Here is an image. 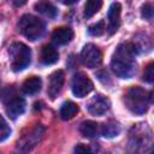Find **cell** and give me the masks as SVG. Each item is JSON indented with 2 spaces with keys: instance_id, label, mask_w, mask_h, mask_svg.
<instances>
[{
  "instance_id": "6da1fadb",
  "label": "cell",
  "mask_w": 154,
  "mask_h": 154,
  "mask_svg": "<svg viewBox=\"0 0 154 154\" xmlns=\"http://www.w3.org/2000/svg\"><path fill=\"white\" fill-rule=\"evenodd\" d=\"M137 54V49L134 42L120 43L111 60V69L119 78H130L136 71L135 55Z\"/></svg>"
},
{
  "instance_id": "7a4b0ae2",
  "label": "cell",
  "mask_w": 154,
  "mask_h": 154,
  "mask_svg": "<svg viewBox=\"0 0 154 154\" xmlns=\"http://www.w3.org/2000/svg\"><path fill=\"white\" fill-rule=\"evenodd\" d=\"M126 107L136 114H143L147 112L149 103L152 102V93H148L141 87H131L124 97Z\"/></svg>"
},
{
  "instance_id": "3957f363",
  "label": "cell",
  "mask_w": 154,
  "mask_h": 154,
  "mask_svg": "<svg viewBox=\"0 0 154 154\" xmlns=\"http://www.w3.org/2000/svg\"><path fill=\"white\" fill-rule=\"evenodd\" d=\"M8 59L13 71H22L31 61V51L23 42H14L8 48Z\"/></svg>"
},
{
  "instance_id": "277c9868",
  "label": "cell",
  "mask_w": 154,
  "mask_h": 154,
  "mask_svg": "<svg viewBox=\"0 0 154 154\" xmlns=\"http://www.w3.org/2000/svg\"><path fill=\"white\" fill-rule=\"evenodd\" d=\"M18 30L30 41H35L43 35L45 23L38 17H35L32 14H24L18 22Z\"/></svg>"
},
{
  "instance_id": "5b68a950",
  "label": "cell",
  "mask_w": 154,
  "mask_h": 154,
  "mask_svg": "<svg viewBox=\"0 0 154 154\" xmlns=\"http://www.w3.org/2000/svg\"><path fill=\"white\" fill-rule=\"evenodd\" d=\"M45 128L42 125H35L30 130H28L25 134L22 135V137L17 141L16 148L19 152L26 153L34 149L43 138L45 136Z\"/></svg>"
},
{
  "instance_id": "8992f818",
  "label": "cell",
  "mask_w": 154,
  "mask_h": 154,
  "mask_svg": "<svg viewBox=\"0 0 154 154\" xmlns=\"http://www.w3.org/2000/svg\"><path fill=\"white\" fill-rule=\"evenodd\" d=\"M135 132L130 136V146L134 147V150H140L146 146L152 147V132L147 124H142V126H134Z\"/></svg>"
},
{
  "instance_id": "52a82bcc",
  "label": "cell",
  "mask_w": 154,
  "mask_h": 154,
  "mask_svg": "<svg viewBox=\"0 0 154 154\" xmlns=\"http://www.w3.org/2000/svg\"><path fill=\"white\" fill-rule=\"evenodd\" d=\"M94 88V84L91 79L84 73V72H77L72 78L71 89L75 96L77 97H84L87 96Z\"/></svg>"
},
{
  "instance_id": "ba28073f",
  "label": "cell",
  "mask_w": 154,
  "mask_h": 154,
  "mask_svg": "<svg viewBox=\"0 0 154 154\" xmlns=\"http://www.w3.org/2000/svg\"><path fill=\"white\" fill-rule=\"evenodd\" d=\"M81 60L87 67L95 69L102 61V53L99 49V47H96L93 43H88L83 47L81 52Z\"/></svg>"
},
{
  "instance_id": "9c48e42d",
  "label": "cell",
  "mask_w": 154,
  "mask_h": 154,
  "mask_svg": "<svg viewBox=\"0 0 154 154\" xmlns=\"http://www.w3.org/2000/svg\"><path fill=\"white\" fill-rule=\"evenodd\" d=\"M109 106H111L109 100L101 94H96L87 102V109L93 116L105 114L109 109Z\"/></svg>"
},
{
  "instance_id": "30bf717a",
  "label": "cell",
  "mask_w": 154,
  "mask_h": 154,
  "mask_svg": "<svg viewBox=\"0 0 154 154\" xmlns=\"http://www.w3.org/2000/svg\"><path fill=\"white\" fill-rule=\"evenodd\" d=\"M120 13H122V5L119 2H113L111 4L107 13V31L109 35H113L117 32V30L120 26Z\"/></svg>"
},
{
  "instance_id": "8fae6325",
  "label": "cell",
  "mask_w": 154,
  "mask_h": 154,
  "mask_svg": "<svg viewBox=\"0 0 154 154\" xmlns=\"http://www.w3.org/2000/svg\"><path fill=\"white\" fill-rule=\"evenodd\" d=\"M64 79H65V75L63 70H57L53 73H51L48 79V89H47V94L51 99H55L58 96V94L63 88Z\"/></svg>"
},
{
  "instance_id": "7c38bea8",
  "label": "cell",
  "mask_w": 154,
  "mask_h": 154,
  "mask_svg": "<svg viewBox=\"0 0 154 154\" xmlns=\"http://www.w3.org/2000/svg\"><path fill=\"white\" fill-rule=\"evenodd\" d=\"M25 111V100L20 96L14 95L13 97L8 99L6 103V113L11 119H16L22 116Z\"/></svg>"
},
{
  "instance_id": "4fadbf2b",
  "label": "cell",
  "mask_w": 154,
  "mask_h": 154,
  "mask_svg": "<svg viewBox=\"0 0 154 154\" xmlns=\"http://www.w3.org/2000/svg\"><path fill=\"white\" fill-rule=\"evenodd\" d=\"M73 38V30L69 26H60L57 28L53 34H52V41L58 45V46H63L69 43L71 40Z\"/></svg>"
},
{
  "instance_id": "5bb4252c",
  "label": "cell",
  "mask_w": 154,
  "mask_h": 154,
  "mask_svg": "<svg viewBox=\"0 0 154 154\" xmlns=\"http://www.w3.org/2000/svg\"><path fill=\"white\" fill-rule=\"evenodd\" d=\"M40 60L45 65H53V64H55L59 60V53H58V51L53 46L45 45L41 48Z\"/></svg>"
},
{
  "instance_id": "9a60e30c",
  "label": "cell",
  "mask_w": 154,
  "mask_h": 154,
  "mask_svg": "<svg viewBox=\"0 0 154 154\" xmlns=\"http://www.w3.org/2000/svg\"><path fill=\"white\" fill-rule=\"evenodd\" d=\"M41 85H42L41 78L37 77V76H31V77L26 78L23 82L22 90L26 95H34V94H36V93H38L41 90Z\"/></svg>"
},
{
  "instance_id": "2e32d148",
  "label": "cell",
  "mask_w": 154,
  "mask_h": 154,
  "mask_svg": "<svg viewBox=\"0 0 154 154\" xmlns=\"http://www.w3.org/2000/svg\"><path fill=\"white\" fill-rule=\"evenodd\" d=\"M34 8L38 13H41V14L48 17V18H55L57 14H58L57 7L53 4H51L49 1H47V0H40L38 2H36L34 5Z\"/></svg>"
},
{
  "instance_id": "e0dca14e",
  "label": "cell",
  "mask_w": 154,
  "mask_h": 154,
  "mask_svg": "<svg viewBox=\"0 0 154 154\" xmlns=\"http://www.w3.org/2000/svg\"><path fill=\"white\" fill-rule=\"evenodd\" d=\"M81 134L87 138H93L100 134V124L93 120H84L79 126Z\"/></svg>"
},
{
  "instance_id": "ac0fdd59",
  "label": "cell",
  "mask_w": 154,
  "mask_h": 154,
  "mask_svg": "<svg viewBox=\"0 0 154 154\" xmlns=\"http://www.w3.org/2000/svg\"><path fill=\"white\" fill-rule=\"evenodd\" d=\"M79 108L78 106L72 102V101H66L61 105L60 107V118L63 120H69V119H72L77 113H78Z\"/></svg>"
},
{
  "instance_id": "d6986e66",
  "label": "cell",
  "mask_w": 154,
  "mask_h": 154,
  "mask_svg": "<svg viewBox=\"0 0 154 154\" xmlns=\"http://www.w3.org/2000/svg\"><path fill=\"white\" fill-rule=\"evenodd\" d=\"M119 132H120V125L114 122H108L100 126V134L108 138L118 136Z\"/></svg>"
},
{
  "instance_id": "ffe728a7",
  "label": "cell",
  "mask_w": 154,
  "mask_h": 154,
  "mask_svg": "<svg viewBox=\"0 0 154 154\" xmlns=\"http://www.w3.org/2000/svg\"><path fill=\"white\" fill-rule=\"evenodd\" d=\"M102 7V0H87L84 5V17L90 18L96 14Z\"/></svg>"
},
{
  "instance_id": "44dd1931",
  "label": "cell",
  "mask_w": 154,
  "mask_h": 154,
  "mask_svg": "<svg viewBox=\"0 0 154 154\" xmlns=\"http://www.w3.org/2000/svg\"><path fill=\"white\" fill-rule=\"evenodd\" d=\"M105 22L103 20H100L93 25H90L88 28V32L91 35V36H101L103 32H105Z\"/></svg>"
},
{
  "instance_id": "7402d4cb",
  "label": "cell",
  "mask_w": 154,
  "mask_h": 154,
  "mask_svg": "<svg viewBox=\"0 0 154 154\" xmlns=\"http://www.w3.org/2000/svg\"><path fill=\"white\" fill-rule=\"evenodd\" d=\"M10 134H11V128L8 126L5 118L0 114V142L5 141L10 136Z\"/></svg>"
},
{
  "instance_id": "603a6c76",
  "label": "cell",
  "mask_w": 154,
  "mask_h": 154,
  "mask_svg": "<svg viewBox=\"0 0 154 154\" xmlns=\"http://www.w3.org/2000/svg\"><path fill=\"white\" fill-rule=\"evenodd\" d=\"M143 81H146L147 83H153L154 81V64L149 63L143 72Z\"/></svg>"
},
{
  "instance_id": "cb8c5ba5",
  "label": "cell",
  "mask_w": 154,
  "mask_h": 154,
  "mask_svg": "<svg viewBox=\"0 0 154 154\" xmlns=\"http://www.w3.org/2000/svg\"><path fill=\"white\" fill-rule=\"evenodd\" d=\"M141 14L144 19L150 20L153 18V6H152V4H149V2L144 4L141 8Z\"/></svg>"
},
{
  "instance_id": "d4e9b609",
  "label": "cell",
  "mask_w": 154,
  "mask_h": 154,
  "mask_svg": "<svg viewBox=\"0 0 154 154\" xmlns=\"http://www.w3.org/2000/svg\"><path fill=\"white\" fill-rule=\"evenodd\" d=\"M75 152L76 153H90L91 150L89 149V147H87L84 144H77L75 148Z\"/></svg>"
},
{
  "instance_id": "484cf974",
  "label": "cell",
  "mask_w": 154,
  "mask_h": 154,
  "mask_svg": "<svg viewBox=\"0 0 154 154\" xmlns=\"http://www.w3.org/2000/svg\"><path fill=\"white\" fill-rule=\"evenodd\" d=\"M26 1H28V0H13V5L17 6V7H19V6H23Z\"/></svg>"
},
{
  "instance_id": "4316f807",
  "label": "cell",
  "mask_w": 154,
  "mask_h": 154,
  "mask_svg": "<svg viewBox=\"0 0 154 154\" xmlns=\"http://www.w3.org/2000/svg\"><path fill=\"white\" fill-rule=\"evenodd\" d=\"M65 5H73V4H76L78 0H61Z\"/></svg>"
}]
</instances>
